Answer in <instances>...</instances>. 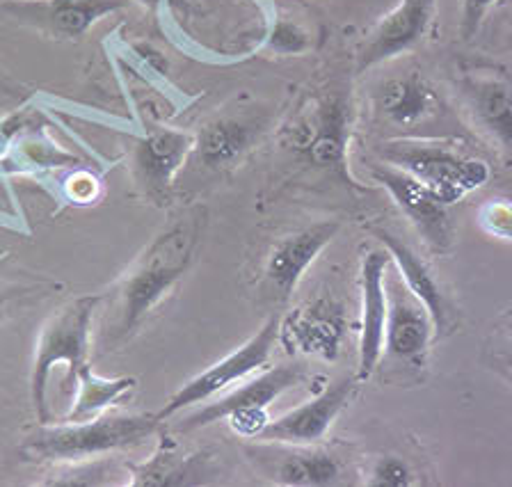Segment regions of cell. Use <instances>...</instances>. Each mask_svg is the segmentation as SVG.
Here are the masks:
<instances>
[{"mask_svg":"<svg viewBox=\"0 0 512 487\" xmlns=\"http://www.w3.org/2000/svg\"><path fill=\"white\" fill-rule=\"evenodd\" d=\"M39 124H42V115L30 108L16 110V113L0 119V158L10 151L16 140L28 133H35Z\"/></svg>","mask_w":512,"mask_h":487,"instance_id":"obj_26","label":"cell"},{"mask_svg":"<svg viewBox=\"0 0 512 487\" xmlns=\"http://www.w3.org/2000/svg\"><path fill=\"white\" fill-rule=\"evenodd\" d=\"M76 385V401L64 421H85L99 417L110 405H115L119 398L131 394L138 387V380L128 378V375H122V378H101L90 366H85L76 375Z\"/></svg>","mask_w":512,"mask_h":487,"instance_id":"obj_22","label":"cell"},{"mask_svg":"<svg viewBox=\"0 0 512 487\" xmlns=\"http://www.w3.org/2000/svg\"><path fill=\"white\" fill-rule=\"evenodd\" d=\"M346 318L336 302L320 298L307 307L295 309L279 323V343L288 353L314 355L320 359H336L341 353Z\"/></svg>","mask_w":512,"mask_h":487,"instance_id":"obj_17","label":"cell"},{"mask_svg":"<svg viewBox=\"0 0 512 487\" xmlns=\"http://www.w3.org/2000/svg\"><path fill=\"white\" fill-rule=\"evenodd\" d=\"M263 131H266V119L247 113H224L208 119L195 133L190 161L208 172L229 170L250 154Z\"/></svg>","mask_w":512,"mask_h":487,"instance_id":"obj_14","label":"cell"},{"mask_svg":"<svg viewBox=\"0 0 512 487\" xmlns=\"http://www.w3.org/2000/svg\"><path fill=\"white\" fill-rule=\"evenodd\" d=\"M464 103L476 129L512 156V74L478 69L462 78Z\"/></svg>","mask_w":512,"mask_h":487,"instance_id":"obj_15","label":"cell"},{"mask_svg":"<svg viewBox=\"0 0 512 487\" xmlns=\"http://www.w3.org/2000/svg\"><path fill=\"white\" fill-rule=\"evenodd\" d=\"M284 453H279L275 465L268 467V474L279 485L295 487H327L343 481V467L336 455L330 451L316 449L314 444H282Z\"/></svg>","mask_w":512,"mask_h":487,"instance_id":"obj_21","label":"cell"},{"mask_svg":"<svg viewBox=\"0 0 512 487\" xmlns=\"http://www.w3.org/2000/svg\"><path fill=\"white\" fill-rule=\"evenodd\" d=\"M135 3L149 7V10H156V7H158L160 3H163V0H135Z\"/></svg>","mask_w":512,"mask_h":487,"instance_id":"obj_30","label":"cell"},{"mask_svg":"<svg viewBox=\"0 0 512 487\" xmlns=\"http://www.w3.org/2000/svg\"><path fill=\"white\" fill-rule=\"evenodd\" d=\"M195 133L176 129H151L133 147V179L142 195L154 204H163L172 195V186L181 167L190 161Z\"/></svg>","mask_w":512,"mask_h":487,"instance_id":"obj_12","label":"cell"},{"mask_svg":"<svg viewBox=\"0 0 512 487\" xmlns=\"http://www.w3.org/2000/svg\"><path fill=\"white\" fill-rule=\"evenodd\" d=\"M437 0H398L366 35L357 53V71H366L410 53L428 37Z\"/></svg>","mask_w":512,"mask_h":487,"instance_id":"obj_11","label":"cell"},{"mask_svg":"<svg viewBox=\"0 0 512 487\" xmlns=\"http://www.w3.org/2000/svg\"><path fill=\"white\" fill-rule=\"evenodd\" d=\"M478 227L490 238L512 245V199L492 197L478 206Z\"/></svg>","mask_w":512,"mask_h":487,"instance_id":"obj_25","label":"cell"},{"mask_svg":"<svg viewBox=\"0 0 512 487\" xmlns=\"http://www.w3.org/2000/svg\"><path fill=\"white\" fill-rule=\"evenodd\" d=\"M412 469L405 460L396 458V455H384L378 462H375L371 469V478H368V485L375 487H407L414 483Z\"/></svg>","mask_w":512,"mask_h":487,"instance_id":"obj_27","label":"cell"},{"mask_svg":"<svg viewBox=\"0 0 512 487\" xmlns=\"http://www.w3.org/2000/svg\"><path fill=\"white\" fill-rule=\"evenodd\" d=\"M506 366H508V369H510V375H512V357H508V359H506Z\"/></svg>","mask_w":512,"mask_h":487,"instance_id":"obj_31","label":"cell"},{"mask_svg":"<svg viewBox=\"0 0 512 487\" xmlns=\"http://www.w3.org/2000/svg\"><path fill=\"white\" fill-rule=\"evenodd\" d=\"M391 257L387 250H368L359 266V291H362V323H359L357 382H364L378 369L384 355V327H387L389 291L387 270Z\"/></svg>","mask_w":512,"mask_h":487,"instance_id":"obj_13","label":"cell"},{"mask_svg":"<svg viewBox=\"0 0 512 487\" xmlns=\"http://www.w3.org/2000/svg\"><path fill=\"white\" fill-rule=\"evenodd\" d=\"M176 455L172 453V449H160V453H156L154 458H151L149 462H144V465L131 469L133 476L131 485H138V487H144V485H188L192 483L190 476L195 474V469H192V460H186V462H174Z\"/></svg>","mask_w":512,"mask_h":487,"instance_id":"obj_23","label":"cell"},{"mask_svg":"<svg viewBox=\"0 0 512 487\" xmlns=\"http://www.w3.org/2000/svg\"><path fill=\"white\" fill-rule=\"evenodd\" d=\"M53 478H46L44 485H108L112 483V467L106 460H83L62 465V469L53 471Z\"/></svg>","mask_w":512,"mask_h":487,"instance_id":"obj_24","label":"cell"},{"mask_svg":"<svg viewBox=\"0 0 512 487\" xmlns=\"http://www.w3.org/2000/svg\"><path fill=\"white\" fill-rule=\"evenodd\" d=\"M382 158L423 183L446 206L462 202L492 177L490 165L448 140H391L384 145Z\"/></svg>","mask_w":512,"mask_h":487,"instance_id":"obj_4","label":"cell"},{"mask_svg":"<svg viewBox=\"0 0 512 487\" xmlns=\"http://www.w3.org/2000/svg\"><path fill=\"white\" fill-rule=\"evenodd\" d=\"M389 311L384 327V353L407 366L426 364L428 350L437 339L430 311L407 289L387 286Z\"/></svg>","mask_w":512,"mask_h":487,"instance_id":"obj_18","label":"cell"},{"mask_svg":"<svg viewBox=\"0 0 512 487\" xmlns=\"http://www.w3.org/2000/svg\"><path fill=\"white\" fill-rule=\"evenodd\" d=\"M268 49L279 55H298L309 49L307 33L291 21H277L275 30L268 37Z\"/></svg>","mask_w":512,"mask_h":487,"instance_id":"obj_28","label":"cell"},{"mask_svg":"<svg viewBox=\"0 0 512 487\" xmlns=\"http://www.w3.org/2000/svg\"><path fill=\"white\" fill-rule=\"evenodd\" d=\"M501 0H462L460 10V35L462 39H474L480 26L492 7L499 5Z\"/></svg>","mask_w":512,"mask_h":487,"instance_id":"obj_29","label":"cell"},{"mask_svg":"<svg viewBox=\"0 0 512 487\" xmlns=\"http://www.w3.org/2000/svg\"><path fill=\"white\" fill-rule=\"evenodd\" d=\"M103 302L101 295H85L64 305L53 314L39 330L35 343V357L30 369V398L35 407L37 423H51L48 410V380L55 366L67 364L69 380L76 382V375L90 366L92 353V321Z\"/></svg>","mask_w":512,"mask_h":487,"instance_id":"obj_3","label":"cell"},{"mask_svg":"<svg viewBox=\"0 0 512 487\" xmlns=\"http://www.w3.org/2000/svg\"><path fill=\"white\" fill-rule=\"evenodd\" d=\"M279 323L282 318L270 316L266 323L261 325V330L254 337L247 339L243 346L236 348L234 353L224 355L218 362L208 366L195 378L188 380L176 394L163 405V410L156 412L160 421H167L176 417V414L188 410V407H197L206 401H211L218 394L234 389L240 382L252 378L254 373L266 369L270 362L272 350L279 343Z\"/></svg>","mask_w":512,"mask_h":487,"instance_id":"obj_7","label":"cell"},{"mask_svg":"<svg viewBox=\"0 0 512 487\" xmlns=\"http://www.w3.org/2000/svg\"><path fill=\"white\" fill-rule=\"evenodd\" d=\"M206 211L202 206L181 211L170 225L160 229L154 241L128 266L122 279L112 289V314L103 325L106 346H117L140 330L151 311L163 305L176 284L195 261L202 241Z\"/></svg>","mask_w":512,"mask_h":487,"instance_id":"obj_1","label":"cell"},{"mask_svg":"<svg viewBox=\"0 0 512 487\" xmlns=\"http://www.w3.org/2000/svg\"><path fill=\"white\" fill-rule=\"evenodd\" d=\"M3 302H5V295H0V309H3Z\"/></svg>","mask_w":512,"mask_h":487,"instance_id":"obj_32","label":"cell"},{"mask_svg":"<svg viewBox=\"0 0 512 487\" xmlns=\"http://www.w3.org/2000/svg\"><path fill=\"white\" fill-rule=\"evenodd\" d=\"M510 337H512V325H510Z\"/></svg>","mask_w":512,"mask_h":487,"instance_id":"obj_33","label":"cell"},{"mask_svg":"<svg viewBox=\"0 0 512 487\" xmlns=\"http://www.w3.org/2000/svg\"><path fill=\"white\" fill-rule=\"evenodd\" d=\"M307 378L302 364H282L261 371L256 378H247L243 385H236L218 401L197 405L186 419L179 423L181 433L206 428L213 423L227 421L236 435L256 439L270 423L268 407L275 403L284 391L298 387Z\"/></svg>","mask_w":512,"mask_h":487,"instance_id":"obj_5","label":"cell"},{"mask_svg":"<svg viewBox=\"0 0 512 487\" xmlns=\"http://www.w3.org/2000/svg\"><path fill=\"white\" fill-rule=\"evenodd\" d=\"M339 229L341 225L336 220H323L277 238L263 261V289L279 302L291 298L302 277L334 241Z\"/></svg>","mask_w":512,"mask_h":487,"instance_id":"obj_9","label":"cell"},{"mask_svg":"<svg viewBox=\"0 0 512 487\" xmlns=\"http://www.w3.org/2000/svg\"><path fill=\"white\" fill-rule=\"evenodd\" d=\"M163 421L156 414H99L85 421L39 423L23 439L19 451L32 462H71L96 460L103 455L140 446L154 437Z\"/></svg>","mask_w":512,"mask_h":487,"instance_id":"obj_2","label":"cell"},{"mask_svg":"<svg viewBox=\"0 0 512 487\" xmlns=\"http://www.w3.org/2000/svg\"><path fill=\"white\" fill-rule=\"evenodd\" d=\"M378 108L387 122L400 129H414L439 113V97L426 78L416 71L389 78L378 94Z\"/></svg>","mask_w":512,"mask_h":487,"instance_id":"obj_20","label":"cell"},{"mask_svg":"<svg viewBox=\"0 0 512 487\" xmlns=\"http://www.w3.org/2000/svg\"><path fill=\"white\" fill-rule=\"evenodd\" d=\"M373 234L378 236L384 250L389 252L391 263H396L398 273L405 282V289L430 311L437 339L451 334L455 323H458V314H455L451 300H448L446 291L442 289V284H439L437 275L432 273L428 263L423 261L403 238L391 234L389 229H373Z\"/></svg>","mask_w":512,"mask_h":487,"instance_id":"obj_19","label":"cell"},{"mask_svg":"<svg viewBox=\"0 0 512 487\" xmlns=\"http://www.w3.org/2000/svg\"><path fill=\"white\" fill-rule=\"evenodd\" d=\"M373 181L387 190L400 213L405 215L416 234L428 245V250L435 254L453 252L455 227L448 206L439 202L423 183L389 163L375 167Z\"/></svg>","mask_w":512,"mask_h":487,"instance_id":"obj_8","label":"cell"},{"mask_svg":"<svg viewBox=\"0 0 512 487\" xmlns=\"http://www.w3.org/2000/svg\"><path fill=\"white\" fill-rule=\"evenodd\" d=\"M350 138V106L339 92L311 97L284 129V147L316 170H341Z\"/></svg>","mask_w":512,"mask_h":487,"instance_id":"obj_6","label":"cell"},{"mask_svg":"<svg viewBox=\"0 0 512 487\" xmlns=\"http://www.w3.org/2000/svg\"><path fill=\"white\" fill-rule=\"evenodd\" d=\"M128 5L131 0H10L3 5V12L46 37L78 39L94 23Z\"/></svg>","mask_w":512,"mask_h":487,"instance_id":"obj_10","label":"cell"},{"mask_svg":"<svg viewBox=\"0 0 512 487\" xmlns=\"http://www.w3.org/2000/svg\"><path fill=\"white\" fill-rule=\"evenodd\" d=\"M357 380H341L336 385L320 391L316 398L309 403H302L293 407L291 412L282 414V417L270 419V423L263 428L259 439H266L272 444H318L320 439L327 435L332 428L336 417L343 412L352 396H355Z\"/></svg>","mask_w":512,"mask_h":487,"instance_id":"obj_16","label":"cell"}]
</instances>
